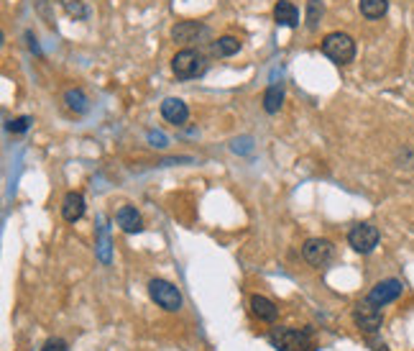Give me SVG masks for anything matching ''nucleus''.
<instances>
[{
	"mask_svg": "<svg viewBox=\"0 0 414 351\" xmlns=\"http://www.w3.org/2000/svg\"><path fill=\"white\" fill-rule=\"evenodd\" d=\"M161 116H164V121H169V124L174 126H184L189 118V108L184 100L179 98H166L164 103H161Z\"/></svg>",
	"mask_w": 414,
	"mask_h": 351,
	"instance_id": "10",
	"label": "nucleus"
},
{
	"mask_svg": "<svg viewBox=\"0 0 414 351\" xmlns=\"http://www.w3.org/2000/svg\"><path fill=\"white\" fill-rule=\"evenodd\" d=\"M353 320H355V326H358L360 331L376 333L378 328H381V323H384V313H381L378 305H373V302L365 297V300H360L358 305L353 308Z\"/></svg>",
	"mask_w": 414,
	"mask_h": 351,
	"instance_id": "5",
	"label": "nucleus"
},
{
	"mask_svg": "<svg viewBox=\"0 0 414 351\" xmlns=\"http://www.w3.org/2000/svg\"><path fill=\"white\" fill-rule=\"evenodd\" d=\"M281 103H284V90H281V85L266 87V93H263V111L266 113H279Z\"/></svg>",
	"mask_w": 414,
	"mask_h": 351,
	"instance_id": "17",
	"label": "nucleus"
},
{
	"mask_svg": "<svg viewBox=\"0 0 414 351\" xmlns=\"http://www.w3.org/2000/svg\"><path fill=\"white\" fill-rule=\"evenodd\" d=\"M171 69H174V74H177L179 80H192V77L205 74L207 62H205V56H202L200 51L182 49V51H177L174 59H171Z\"/></svg>",
	"mask_w": 414,
	"mask_h": 351,
	"instance_id": "3",
	"label": "nucleus"
},
{
	"mask_svg": "<svg viewBox=\"0 0 414 351\" xmlns=\"http://www.w3.org/2000/svg\"><path fill=\"white\" fill-rule=\"evenodd\" d=\"M271 344L279 351H312L310 328H274Z\"/></svg>",
	"mask_w": 414,
	"mask_h": 351,
	"instance_id": "2",
	"label": "nucleus"
},
{
	"mask_svg": "<svg viewBox=\"0 0 414 351\" xmlns=\"http://www.w3.org/2000/svg\"><path fill=\"white\" fill-rule=\"evenodd\" d=\"M200 36H207V26L197 24V21H182L171 29V39L179 44H192Z\"/></svg>",
	"mask_w": 414,
	"mask_h": 351,
	"instance_id": "9",
	"label": "nucleus"
},
{
	"mask_svg": "<svg viewBox=\"0 0 414 351\" xmlns=\"http://www.w3.org/2000/svg\"><path fill=\"white\" fill-rule=\"evenodd\" d=\"M148 295L156 302L158 308H164L166 313H177L182 310V292L166 280H151L148 282Z\"/></svg>",
	"mask_w": 414,
	"mask_h": 351,
	"instance_id": "4",
	"label": "nucleus"
},
{
	"mask_svg": "<svg viewBox=\"0 0 414 351\" xmlns=\"http://www.w3.org/2000/svg\"><path fill=\"white\" fill-rule=\"evenodd\" d=\"M116 221H118V226L126 231V234H138L141 228H143L141 213L133 208V205H123V208L116 213Z\"/></svg>",
	"mask_w": 414,
	"mask_h": 351,
	"instance_id": "12",
	"label": "nucleus"
},
{
	"mask_svg": "<svg viewBox=\"0 0 414 351\" xmlns=\"http://www.w3.org/2000/svg\"><path fill=\"white\" fill-rule=\"evenodd\" d=\"M404 292V285L399 282V280H381V282L376 285V287L368 292V300L373 302V305H378V308H384V305H389V302H394L396 297Z\"/></svg>",
	"mask_w": 414,
	"mask_h": 351,
	"instance_id": "8",
	"label": "nucleus"
},
{
	"mask_svg": "<svg viewBox=\"0 0 414 351\" xmlns=\"http://www.w3.org/2000/svg\"><path fill=\"white\" fill-rule=\"evenodd\" d=\"M302 257H305L307 265L325 267L333 262V257H335V247H333V241H328V239H307L305 247H302Z\"/></svg>",
	"mask_w": 414,
	"mask_h": 351,
	"instance_id": "7",
	"label": "nucleus"
},
{
	"mask_svg": "<svg viewBox=\"0 0 414 351\" xmlns=\"http://www.w3.org/2000/svg\"><path fill=\"white\" fill-rule=\"evenodd\" d=\"M323 13H325V3L323 0H307V29L310 31H317V26H320V21H323Z\"/></svg>",
	"mask_w": 414,
	"mask_h": 351,
	"instance_id": "18",
	"label": "nucleus"
},
{
	"mask_svg": "<svg viewBox=\"0 0 414 351\" xmlns=\"http://www.w3.org/2000/svg\"><path fill=\"white\" fill-rule=\"evenodd\" d=\"M64 8L74 19H87V8L82 6V0H64Z\"/></svg>",
	"mask_w": 414,
	"mask_h": 351,
	"instance_id": "20",
	"label": "nucleus"
},
{
	"mask_svg": "<svg viewBox=\"0 0 414 351\" xmlns=\"http://www.w3.org/2000/svg\"><path fill=\"white\" fill-rule=\"evenodd\" d=\"M251 313L256 315L258 320H266V323H274L276 315H279V308H276L274 302L268 300L263 295H253L251 297Z\"/></svg>",
	"mask_w": 414,
	"mask_h": 351,
	"instance_id": "13",
	"label": "nucleus"
},
{
	"mask_svg": "<svg viewBox=\"0 0 414 351\" xmlns=\"http://www.w3.org/2000/svg\"><path fill=\"white\" fill-rule=\"evenodd\" d=\"M358 8L368 21H376L386 16L389 11V0H358Z\"/></svg>",
	"mask_w": 414,
	"mask_h": 351,
	"instance_id": "15",
	"label": "nucleus"
},
{
	"mask_svg": "<svg viewBox=\"0 0 414 351\" xmlns=\"http://www.w3.org/2000/svg\"><path fill=\"white\" fill-rule=\"evenodd\" d=\"M323 54L333 59L335 64H350L355 59V41L343 31L328 34L323 39Z\"/></svg>",
	"mask_w": 414,
	"mask_h": 351,
	"instance_id": "1",
	"label": "nucleus"
},
{
	"mask_svg": "<svg viewBox=\"0 0 414 351\" xmlns=\"http://www.w3.org/2000/svg\"><path fill=\"white\" fill-rule=\"evenodd\" d=\"M31 124H34V118H31V116H21V118H16V121H11V124H8V131H13V134H26Z\"/></svg>",
	"mask_w": 414,
	"mask_h": 351,
	"instance_id": "21",
	"label": "nucleus"
},
{
	"mask_svg": "<svg viewBox=\"0 0 414 351\" xmlns=\"http://www.w3.org/2000/svg\"><path fill=\"white\" fill-rule=\"evenodd\" d=\"M274 19L279 26H286V29H297L299 26V11L294 8V3L289 0H279L274 6Z\"/></svg>",
	"mask_w": 414,
	"mask_h": 351,
	"instance_id": "14",
	"label": "nucleus"
},
{
	"mask_svg": "<svg viewBox=\"0 0 414 351\" xmlns=\"http://www.w3.org/2000/svg\"><path fill=\"white\" fill-rule=\"evenodd\" d=\"M64 103H67V108L74 113H87V108H90V100H87V95L82 93L79 87H72V90L64 93Z\"/></svg>",
	"mask_w": 414,
	"mask_h": 351,
	"instance_id": "16",
	"label": "nucleus"
},
{
	"mask_svg": "<svg viewBox=\"0 0 414 351\" xmlns=\"http://www.w3.org/2000/svg\"><path fill=\"white\" fill-rule=\"evenodd\" d=\"M41 351H69V344L64 339H49L41 346Z\"/></svg>",
	"mask_w": 414,
	"mask_h": 351,
	"instance_id": "22",
	"label": "nucleus"
},
{
	"mask_svg": "<svg viewBox=\"0 0 414 351\" xmlns=\"http://www.w3.org/2000/svg\"><path fill=\"white\" fill-rule=\"evenodd\" d=\"M148 139H151V144H153V147H166L164 134H148Z\"/></svg>",
	"mask_w": 414,
	"mask_h": 351,
	"instance_id": "23",
	"label": "nucleus"
},
{
	"mask_svg": "<svg viewBox=\"0 0 414 351\" xmlns=\"http://www.w3.org/2000/svg\"><path fill=\"white\" fill-rule=\"evenodd\" d=\"M213 51L218 56H233V54H238V51H241V39H236V36H220L218 41H215Z\"/></svg>",
	"mask_w": 414,
	"mask_h": 351,
	"instance_id": "19",
	"label": "nucleus"
},
{
	"mask_svg": "<svg viewBox=\"0 0 414 351\" xmlns=\"http://www.w3.org/2000/svg\"><path fill=\"white\" fill-rule=\"evenodd\" d=\"M378 228L371 226V223H358V226L350 228V234H348V244L353 247V252L358 254H371L373 249L378 247Z\"/></svg>",
	"mask_w": 414,
	"mask_h": 351,
	"instance_id": "6",
	"label": "nucleus"
},
{
	"mask_svg": "<svg viewBox=\"0 0 414 351\" xmlns=\"http://www.w3.org/2000/svg\"><path fill=\"white\" fill-rule=\"evenodd\" d=\"M61 216L67 223H77L79 218L85 216V197L79 192H67L61 200Z\"/></svg>",
	"mask_w": 414,
	"mask_h": 351,
	"instance_id": "11",
	"label": "nucleus"
}]
</instances>
